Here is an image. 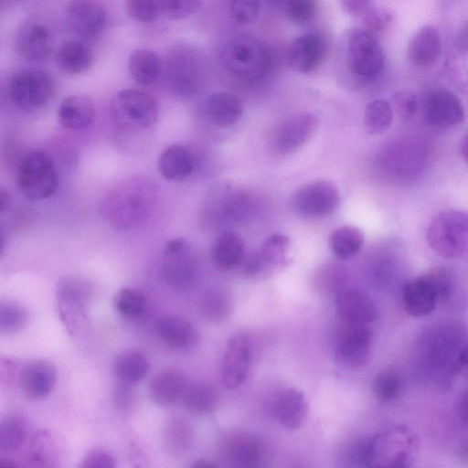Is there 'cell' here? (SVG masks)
Segmentation results:
<instances>
[{"label":"cell","mask_w":468,"mask_h":468,"mask_svg":"<svg viewBox=\"0 0 468 468\" xmlns=\"http://www.w3.org/2000/svg\"><path fill=\"white\" fill-rule=\"evenodd\" d=\"M26 427L17 417H6L0 423V450L13 452L24 442Z\"/></svg>","instance_id":"obj_43"},{"label":"cell","mask_w":468,"mask_h":468,"mask_svg":"<svg viewBox=\"0 0 468 468\" xmlns=\"http://www.w3.org/2000/svg\"><path fill=\"white\" fill-rule=\"evenodd\" d=\"M401 388L402 382L399 376L389 369L379 372L373 382L374 393L382 401L397 399Z\"/></svg>","instance_id":"obj_44"},{"label":"cell","mask_w":468,"mask_h":468,"mask_svg":"<svg viewBox=\"0 0 468 468\" xmlns=\"http://www.w3.org/2000/svg\"><path fill=\"white\" fill-rule=\"evenodd\" d=\"M161 275L169 286L187 290L195 286L199 268L191 247L181 239L170 240L164 250Z\"/></svg>","instance_id":"obj_9"},{"label":"cell","mask_w":468,"mask_h":468,"mask_svg":"<svg viewBox=\"0 0 468 468\" xmlns=\"http://www.w3.org/2000/svg\"><path fill=\"white\" fill-rule=\"evenodd\" d=\"M317 11V0H285L284 13L289 20L298 25L311 22Z\"/></svg>","instance_id":"obj_46"},{"label":"cell","mask_w":468,"mask_h":468,"mask_svg":"<svg viewBox=\"0 0 468 468\" xmlns=\"http://www.w3.org/2000/svg\"><path fill=\"white\" fill-rule=\"evenodd\" d=\"M55 92L52 77L40 69H23L11 78L8 94L12 102L26 111H35L47 105Z\"/></svg>","instance_id":"obj_8"},{"label":"cell","mask_w":468,"mask_h":468,"mask_svg":"<svg viewBox=\"0 0 468 468\" xmlns=\"http://www.w3.org/2000/svg\"><path fill=\"white\" fill-rule=\"evenodd\" d=\"M373 0H339L343 10L351 16L365 15L370 8Z\"/></svg>","instance_id":"obj_56"},{"label":"cell","mask_w":468,"mask_h":468,"mask_svg":"<svg viewBox=\"0 0 468 468\" xmlns=\"http://www.w3.org/2000/svg\"><path fill=\"white\" fill-rule=\"evenodd\" d=\"M158 337L175 347H189L197 343L198 335L193 325L177 316H165L155 324Z\"/></svg>","instance_id":"obj_32"},{"label":"cell","mask_w":468,"mask_h":468,"mask_svg":"<svg viewBox=\"0 0 468 468\" xmlns=\"http://www.w3.org/2000/svg\"><path fill=\"white\" fill-rule=\"evenodd\" d=\"M125 6L128 15L140 23L154 22L161 15L157 0H126Z\"/></svg>","instance_id":"obj_49"},{"label":"cell","mask_w":468,"mask_h":468,"mask_svg":"<svg viewBox=\"0 0 468 468\" xmlns=\"http://www.w3.org/2000/svg\"><path fill=\"white\" fill-rule=\"evenodd\" d=\"M232 299L228 292L212 290L207 292L200 301L202 314L210 321L224 320L231 313Z\"/></svg>","instance_id":"obj_39"},{"label":"cell","mask_w":468,"mask_h":468,"mask_svg":"<svg viewBox=\"0 0 468 468\" xmlns=\"http://www.w3.org/2000/svg\"><path fill=\"white\" fill-rule=\"evenodd\" d=\"M28 322V313L16 302L5 301L0 305V330L2 334H12L23 329Z\"/></svg>","instance_id":"obj_42"},{"label":"cell","mask_w":468,"mask_h":468,"mask_svg":"<svg viewBox=\"0 0 468 468\" xmlns=\"http://www.w3.org/2000/svg\"><path fill=\"white\" fill-rule=\"evenodd\" d=\"M393 18L392 13L387 8L375 7L370 8L364 15V24L366 29L371 33L385 30Z\"/></svg>","instance_id":"obj_52"},{"label":"cell","mask_w":468,"mask_h":468,"mask_svg":"<svg viewBox=\"0 0 468 468\" xmlns=\"http://www.w3.org/2000/svg\"><path fill=\"white\" fill-rule=\"evenodd\" d=\"M392 119L390 104L385 100H375L365 110L364 125L369 133H380L388 128Z\"/></svg>","instance_id":"obj_40"},{"label":"cell","mask_w":468,"mask_h":468,"mask_svg":"<svg viewBox=\"0 0 468 468\" xmlns=\"http://www.w3.org/2000/svg\"><path fill=\"white\" fill-rule=\"evenodd\" d=\"M129 383L120 381L115 388L114 399L122 410L129 409L134 401V393Z\"/></svg>","instance_id":"obj_55"},{"label":"cell","mask_w":468,"mask_h":468,"mask_svg":"<svg viewBox=\"0 0 468 468\" xmlns=\"http://www.w3.org/2000/svg\"><path fill=\"white\" fill-rule=\"evenodd\" d=\"M347 62L353 74L362 79L377 77L384 67L382 48L373 33L357 28L347 40Z\"/></svg>","instance_id":"obj_10"},{"label":"cell","mask_w":468,"mask_h":468,"mask_svg":"<svg viewBox=\"0 0 468 468\" xmlns=\"http://www.w3.org/2000/svg\"><path fill=\"white\" fill-rule=\"evenodd\" d=\"M221 59L232 74L250 80L263 77L271 61L265 43L249 35L230 38L221 51Z\"/></svg>","instance_id":"obj_3"},{"label":"cell","mask_w":468,"mask_h":468,"mask_svg":"<svg viewBox=\"0 0 468 468\" xmlns=\"http://www.w3.org/2000/svg\"><path fill=\"white\" fill-rule=\"evenodd\" d=\"M202 62L200 54L191 47H175L165 59L167 77L174 86L191 90L201 75Z\"/></svg>","instance_id":"obj_16"},{"label":"cell","mask_w":468,"mask_h":468,"mask_svg":"<svg viewBox=\"0 0 468 468\" xmlns=\"http://www.w3.org/2000/svg\"><path fill=\"white\" fill-rule=\"evenodd\" d=\"M290 244V239L283 234H272L266 239L260 255L264 264H277L282 262Z\"/></svg>","instance_id":"obj_45"},{"label":"cell","mask_w":468,"mask_h":468,"mask_svg":"<svg viewBox=\"0 0 468 468\" xmlns=\"http://www.w3.org/2000/svg\"><path fill=\"white\" fill-rule=\"evenodd\" d=\"M424 120L435 127H452L464 119L463 103L452 91L439 89L431 91L423 105Z\"/></svg>","instance_id":"obj_15"},{"label":"cell","mask_w":468,"mask_h":468,"mask_svg":"<svg viewBox=\"0 0 468 468\" xmlns=\"http://www.w3.org/2000/svg\"><path fill=\"white\" fill-rule=\"evenodd\" d=\"M56 62L63 72L78 75L88 71L92 67L94 55L84 40H69L58 48Z\"/></svg>","instance_id":"obj_29"},{"label":"cell","mask_w":468,"mask_h":468,"mask_svg":"<svg viewBox=\"0 0 468 468\" xmlns=\"http://www.w3.org/2000/svg\"><path fill=\"white\" fill-rule=\"evenodd\" d=\"M52 45L50 30L40 23H27L16 34V51L21 58L28 61L46 59L52 50Z\"/></svg>","instance_id":"obj_21"},{"label":"cell","mask_w":468,"mask_h":468,"mask_svg":"<svg viewBox=\"0 0 468 468\" xmlns=\"http://www.w3.org/2000/svg\"><path fill=\"white\" fill-rule=\"evenodd\" d=\"M437 295L438 304L453 306L458 303V289L453 275L444 268L426 272Z\"/></svg>","instance_id":"obj_38"},{"label":"cell","mask_w":468,"mask_h":468,"mask_svg":"<svg viewBox=\"0 0 468 468\" xmlns=\"http://www.w3.org/2000/svg\"><path fill=\"white\" fill-rule=\"evenodd\" d=\"M244 243L235 232H224L215 241L212 256L215 264L221 270H229L237 266L243 258Z\"/></svg>","instance_id":"obj_35"},{"label":"cell","mask_w":468,"mask_h":468,"mask_svg":"<svg viewBox=\"0 0 468 468\" xmlns=\"http://www.w3.org/2000/svg\"><path fill=\"white\" fill-rule=\"evenodd\" d=\"M457 413L460 419L468 424V389H466L458 399Z\"/></svg>","instance_id":"obj_59"},{"label":"cell","mask_w":468,"mask_h":468,"mask_svg":"<svg viewBox=\"0 0 468 468\" xmlns=\"http://www.w3.org/2000/svg\"><path fill=\"white\" fill-rule=\"evenodd\" d=\"M371 465L407 468L419 452L417 435L403 425L393 426L369 438Z\"/></svg>","instance_id":"obj_4"},{"label":"cell","mask_w":468,"mask_h":468,"mask_svg":"<svg viewBox=\"0 0 468 468\" xmlns=\"http://www.w3.org/2000/svg\"><path fill=\"white\" fill-rule=\"evenodd\" d=\"M149 368L147 355L136 349L121 352L112 363V369L118 379L129 384H134L144 378Z\"/></svg>","instance_id":"obj_33"},{"label":"cell","mask_w":468,"mask_h":468,"mask_svg":"<svg viewBox=\"0 0 468 468\" xmlns=\"http://www.w3.org/2000/svg\"><path fill=\"white\" fill-rule=\"evenodd\" d=\"M463 330L452 323L438 324L427 331L419 343L420 363L437 381L450 380L452 367L463 345Z\"/></svg>","instance_id":"obj_2"},{"label":"cell","mask_w":468,"mask_h":468,"mask_svg":"<svg viewBox=\"0 0 468 468\" xmlns=\"http://www.w3.org/2000/svg\"><path fill=\"white\" fill-rule=\"evenodd\" d=\"M454 43L461 54L468 55V22L463 23L457 30Z\"/></svg>","instance_id":"obj_58"},{"label":"cell","mask_w":468,"mask_h":468,"mask_svg":"<svg viewBox=\"0 0 468 468\" xmlns=\"http://www.w3.org/2000/svg\"><path fill=\"white\" fill-rule=\"evenodd\" d=\"M451 372L452 378L457 375H463L468 378V344L463 345L460 349Z\"/></svg>","instance_id":"obj_57"},{"label":"cell","mask_w":468,"mask_h":468,"mask_svg":"<svg viewBox=\"0 0 468 468\" xmlns=\"http://www.w3.org/2000/svg\"><path fill=\"white\" fill-rule=\"evenodd\" d=\"M441 53V41L438 30L431 26H423L410 39L408 57L418 67L433 65Z\"/></svg>","instance_id":"obj_27"},{"label":"cell","mask_w":468,"mask_h":468,"mask_svg":"<svg viewBox=\"0 0 468 468\" xmlns=\"http://www.w3.org/2000/svg\"><path fill=\"white\" fill-rule=\"evenodd\" d=\"M206 110L209 120L219 127H229L242 115L243 106L240 100L232 93L219 91L210 95Z\"/></svg>","instance_id":"obj_30"},{"label":"cell","mask_w":468,"mask_h":468,"mask_svg":"<svg viewBox=\"0 0 468 468\" xmlns=\"http://www.w3.org/2000/svg\"><path fill=\"white\" fill-rule=\"evenodd\" d=\"M270 410L283 427L297 430L305 422L309 406L301 391L287 388L274 394Z\"/></svg>","instance_id":"obj_20"},{"label":"cell","mask_w":468,"mask_h":468,"mask_svg":"<svg viewBox=\"0 0 468 468\" xmlns=\"http://www.w3.org/2000/svg\"><path fill=\"white\" fill-rule=\"evenodd\" d=\"M317 118L310 112L296 113L284 121L273 136L274 149L287 154L303 145L314 133Z\"/></svg>","instance_id":"obj_18"},{"label":"cell","mask_w":468,"mask_h":468,"mask_svg":"<svg viewBox=\"0 0 468 468\" xmlns=\"http://www.w3.org/2000/svg\"><path fill=\"white\" fill-rule=\"evenodd\" d=\"M113 303L122 315L128 318L140 317L146 309L145 296L138 290L122 288L114 295Z\"/></svg>","instance_id":"obj_41"},{"label":"cell","mask_w":468,"mask_h":468,"mask_svg":"<svg viewBox=\"0 0 468 468\" xmlns=\"http://www.w3.org/2000/svg\"><path fill=\"white\" fill-rule=\"evenodd\" d=\"M459 455L463 460L468 461V440L463 441L460 446Z\"/></svg>","instance_id":"obj_62"},{"label":"cell","mask_w":468,"mask_h":468,"mask_svg":"<svg viewBox=\"0 0 468 468\" xmlns=\"http://www.w3.org/2000/svg\"><path fill=\"white\" fill-rule=\"evenodd\" d=\"M115 465L113 456L108 451L101 448L89 451L84 455L80 464L82 468L114 467Z\"/></svg>","instance_id":"obj_53"},{"label":"cell","mask_w":468,"mask_h":468,"mask_svg":"<svg viewBox=\"0 0 468 468\" xmlns=\"http://www.w3.org/2000/svg\"><path fill=\"white\" fill-rule=\"evenodd\" d=\"M158 168L166 180L181 182L192 173L193 158L187 149L174 144L165 149L160 154Z\"/></svg>","instance_id":"obj_31"},{"label":"cell","mask_w":468,"mask_h":468,"mask_svg":"<svg viewBox=\"0 0 468 468\" xmlns=\"http://www.w3.org/2000/svg\"><path fill=\"white\" fill-rule=\"evenodd\" d=\"M394 102L399 114L409 118L412 116L417 110L416 97L407 91H401L395 95Z\"/></svg>","instance_id":"obj_54"},{"label":"cell","mask_w":468,"mask_h":468,"mask_svg":"<svg viewBox=\"0 0 468 468\" xmlns=\"http://www.w3.org/2000/svg\"><path fill=\"white\" fill-rule=\"evenodd\" d=\"M0 466H2V467H16V463L11 462L8 459L1 458L0 459Z\"/></svg>","instance_id":"obj_63"},{"label":"cell","mask_w":468,"mask_h":468,"mask_svg":"<svg viewBox=\"0 0 468 468\" xmlns=\"http://www.w3.org/2000/svg\"><path fill=\"white\" fill-rule=\"evenodd\" d=\"M68 21L82 40L94 41L106 27V8L101 0H71L68 7Z\"/></svg>","instance_id":"obj_13"},{"label":"cell","mask_w":468,"mask_h":468,"mask_svg":"<svg viewBox=\"0 0 468 468\" xmlns=\"http://www.w3.org/2000/svg\"><path fill=\"white\" fill-rule=\"evenodd\" d=\"M185 407L196 414H205L215 410L218 403L217 389L207 382L188 384L182 398Z\"/></svg>","instance_id":"obj_36"},{"label":"cell","mask_w":468,"mask_h":468,"mask_svg":"<svg viewBox=\"0 0 468 468\" xmlns=\"http://www.w3.org/2000/svg\"><path fill=\"white\" fill-rule=\"evenodd\" d=\"M94 113L92 99L86 94H75L60 102L58 108V121L66 129L80 130L92 122Z\"/></svg>","instance_id":"obj_28"},{"label":"cell","mask_w":468,"mask_h":468,"mask_svg":"<svg viewBox=\"0 0 468 468\" xmlns=\"http://www.w3.org/2000/svg\"><path fill=\"white\" fill-rule=\"evenodd\" d=\"M250 364V345L247 336L236 335L227 342L221 379L228 389L239 387L247 378Z\"/></svg>","instance_id":"obj_17"},{"label":"cell","mask_w":468,"mask_h":468,"mask_svg":"<svg viewBox=\"0 0 468 468\" xmlns=\"http://www.w3.org/2000/svg\"><path fill=\"white\" fill-rule=\"evenodd\" d=\"M335 303L340 321L368 324L377 317L375 303L366 293L358 290L341 291Z\"/></svg>","instance_id":"obj_24"},{"label":"cell","mask_w":468,"mask_h":468,"mask_svg":"<svg viewBox=\"0 0 468 468\" xmlns=\"http://www.w3.org/2000/svg\"><path fill=\"white\" fill-rule=\"evenodd\" d=\"M223 455L234 465L255 467L263 461L261 443L248 433H238L225 440Z\"/></svg>","instance_id":"obj_26"},{"label":"cell","mask_w":468,"mask_h":468,"mask_svg":"<svg viewBox=\"0 0 468 468\" xmlns=\"http://www.w3.org/2000/svg\"><path fill=\"white\" fill-rule=\"evenodd\" d=\"M110 111L113 122L129 131L148 128L158 117L155 100L148 93L134 89H124L116 93Z\"/></svg>","instance_id":"obj_7"},{"label":"cell","mask_w":468,"mask_h":468,"mask_svg":"<svg viewBox=\"0 0 468 468\" xmlns=\"http://www.w3.org/2000/svg\"><path fill=\"white\" fill-rule=\"evenodd\" d=\"M402 303L408 314L413 317L428 316L436 309L437 295L426 273L404 284Z\"/></svg>","instance_id":"obj_23"},{"label":"cell","mask_w":468,"mask_h":468,"mask_svg":"<svg viewBox=\"0 0 468 468\" xmlns=\"http://www.w3.org/2000/svg\"><path fill=\"white\" fill-rule=\"evenodd\" d=\"M371 338V331L367 324L341 321L335 339L337 360L353 369L366 366L370 356Z\"/></svg>","instance_id":"obj_11"},{"label":"cell","mask_w":468,"mask_h":468,"mask_svg":"<svg viewBox=\"0 0 468 468\" xmlns=\"http://www.w3.org/2000/svg\"><path fill=\"white\" fill-rule=\"evenodd\" d=\"M160 14L169 19H183L196 13L202 0H157Z\"/></svg>","instance_id":"obj_48"},{"label":"cell","mask_w":468,"mask_h":468,"mask_svg":"<svg viewBox=\"0 0 468 468\" xmlns=\"http://www.w3.org/2000/svg\"><path fill=\"white\" fill-rule=\"evenodd\" d=\"M188 384L186 377L181 371L165 369L151 379L149 394L157 405L170 406L183 398Z\"/></svg>","instance_id":"obj_25"},{"label":"cell","mask_w":468,"mask_h":468,"mask_svg":"<svg viewBox=\"0 0 468 468\" xmlns=\"http://www.w3.org/2000/svg\"><path fill=\"white\" fill-rule=\"evenodd\" d=\"M90 288L85 281L66 278L58 285L57 299L60 316L68 330H75L86 314Z\"/></svg>","instance_id":"obj_14"},{"label":"cell","mask_w":468,"mask_h":468,"mask_svg":"<svg viewBox=\"0 0 468 468\" xmlns=\"http://www.w3.org/2000/svg\"><path fill=\"white\" fill-rule=\"evenodd\" d=\"M191 466L196 468H210L215 467L216 464L207 460H197Z\"/></svg>","instance_id":"obj_61"},{"label":"cell","mask_w":468,"mask_h":468,"mask_svg":"<svg viewBox=\"0 0 468 468\" xmlns=\"http://www.w3.org/2000/svg\"><path fill=\"white\" fill-rule=\"evenodd\" d=\"M328 241L335 255L341 260H346L360 250L364 236L358 228L346 225L334 229Z\"/></svg>","instance_id":"obj_37"},{"label":"cell","mask_w":468,"mask_h":468,"mask_svg":"<svg viewBox=\"0 0 468 468\" xmlns=\"http://www.w3.org/2000/svg\"><path fill=\"white\" fill-rule=\"evenodd\" d=\"M340 195L335 185L327 180L310 182L294 194L292 204L299 214L321 217L333 213L338 207Z\"/></svg>","instance_id":"obj_12"},{"label":"cell","mask_w":468,"mask_h":468,"mask_svg":"<svg viewBox=\"0 0 468 468\" xmlns=\"http://www.w3.org/2000/svg\"><path fill=\"white\" fill-rule=\"evenodd\" d=\"M231 17L239 24L256 20L260 14V0H225Z\"/></svg>","instance_id":"obj_50"},{"label":"cell","mask_w":468,"mask_h":468,"mask_svg":"<svg viewBox=\"0 0 468 468\" xmlns=\"http://www.w3.org/2000/svg\"><path fill=\"white\" fill-rule=\"evenodd\" d=\"M426 239L430 247L444 259L460 256L468 243V211L441 212L430 224Z\"/></svg>","instance_id":"obj_5"},{"label":"cell","mask_w":468,"mask_h":468,"mask_svg":"<svg viewBox=\"0 0 468 468\" xmlns=\"http://www.w3.org/2000/svg\"><path fill=\"white\" fill-rule=\"evenodd\" d=\"M189 430L181 420L170 421L165 430V445L169 452L176 453L185 450L189 442Z\"/></svg>","instance_id":"obj_47"},{"label":"cell","mask_w":468,"mask_h":468,"mask_svg":"<svg viewBox=\"0 0 468 468\" xmlns=\"http://www.w3.org/2000/svg\"><path fill=\"white\" fill-rule=\"evenodd\" d=\"M57 381V370L54 365L44 359L33 360L27 364L19 375L21 391L30 399L47 396Z\"/></svg>","instance_id":"obj_22"},{"label":"cell","mask_w":468,"mask_h":468,"mask_svg":"<svg viewBox=\"0 0 468 468\" xmlns=\"http://www.w3.org/2000/svg\"><path fill=\"white\" fill-rule=\"evenodd\" d=\"M47 433H40L34 440L30 452V460L36 465L46 466L47 462L53 458L55 451L53 442Z\"/></svg>","instance_id":"obj_51"},{"label":"cell","mask_w":468,"mask_h":468,"mask_svg":"<svg viewBox=\"0 0 468 468\" xmlns=\"http://www.w3.org/2000/svg\"><path fill=\"white\" fill-rule=\"evenodd\" d=\"M21 193L28 199L42 200L52 196L58 176L51 157L42 151H31L22 159L17 171Z\"/></svg>","instance_id":"obj_6"},{"label":"cell","mask_w":468,"mask_h":468,"mask_svg":"<svg viewBox=\"0 0 468 468\" xmlns=\"http://www.w3.org/2000/svg\"><path fill=\"white\" fill-rule=\"evenodd\" d=\"M153 186L145 180H130L111 191L101 200V211L112 226L137 225L149 213L154 200Z\"/></svg>","instance_id":"obj_1"},{"label":"cell","mask_w":468,"mask_h":468,"mask_svg":"<svg viewBox=\"0 0 468 468\" xmlns=\"http://www.w3.org/2000/svg\"><path fill=\"white\" fill-rule=\"evenodd\" d=\"M326 51V42L321 35L306 33L292 42L288 52V61L294 70L310 73L321 65Z\"/></svg>","instance_id":"obj_19"},{"label":"cell","mask_w":468,"mask_h":468,"mask_svg":"<svg viewBox=\"0 0 468 468\" xmlns=\"http://www.w3.org/2000/svg\"><path fill=\"white\" fill-rule=\"evenodd\" d=\"M461 153L464 161L468 164V132L463 135L462 139Z\"/></svg>","instance_id":"obj_60"},{"label":"cell","mask_w":468,"mask_h":468,"mask_svg":"<svg viewBox=\"0 0 468 468\" xmlns=\"http://www.w3.org/2000/svg\"><path fill=\"white\" fill-rule=\"evenodd\" d=\"M128 68L131 76L137 83L148 86L159 78L163 63L156 52L149 49H138L131 54Z\"/></svg>","instance_id":"obj_34"}]
</instances>
